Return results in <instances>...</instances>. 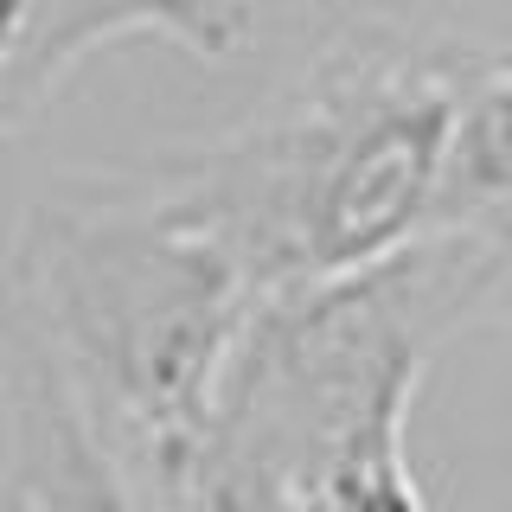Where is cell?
I'll use <instances>...</instances> for the list:
<instances>
[{"instance_id": "5b68a950", "label": "cell", "mask_w": 512, "mask_h": 512, "mask_svg": "<svg viewBox=\"0 0 512 512\" xmlns=\"http://www.w3.org/2000/svg\"><path fill=\"white\" fill-rule=\"evenodd\" d=\"M429 224L474 231L512 250V58L500 52L480 58L474 84L461 96Z\"/></svg>"}, {"instance_id": "7a4b0ae2", "label": "cell", "mask_w": 512, "mask_h": 512, "mask_svg": "<svg viewBox=\"0 0 512 512\" xmlns=\"http://www.w3.org/2000/svg\"><path fill=\"white\" fill-rule=\"evenodd\" d=\"M506 276L493 237L429 224L372 263L263 288L218 378L199 512H423L416 391Z\"/></svg>"}, {"instance_id": "277c9868", "label": "cell", "mask_w": 512, "mask_h": 512, "mask_svg": "<svg viewBox=\"0 0 512 512\" xmlns=\"http://www.w3.org/2000/svg\"><path fill=\"white\" fill-rule=\"evenodd\" d=\"M148 39L122 0H0V148L45 116L90 52Z\"/></svg>"}, {"instance_id": "6da1fadb", "label": "cell", "mask_w": 512, "mask_h": 512, "mask_svg": "<svg viewBox=\"0 0 512 512\" xmlns=\"http://www.w3.org/2000/svg\"><path fill=\"white\" fill-rule=\"evenodd\" d=\"M256 295L160 148L32 186L0 244V506L199 512Z\"/></svg>"}, {"instance_id": "8992f818", "label": "cell", "mask_w": 512, "mask_h": 512, "mask_svg": "<svg viewBox=\"0 0 512 512\" xmlns=\"http://www.w3.org/2000/svg\"><path fill=\"white\" fill-rule=\"evenodd\" d=\"M148 39H173L180 52H192L199 64H224L244 52L250 39V13L244 0H122Z\"/></svg>"}, {"instance_id": "3957f363", "label": "cell", "mask_w": 512, "mask_h": 512, "mask_svg": "<svg viewBox=\"0 0 512 512\" xmlns=\"http://www.w3.org/2000/svg\"><path fill=\"white\" fill-rule=\"evenodd\" d=\"M480 58L448 32L352 20L256 116L160 160L256 288L333 276L429 231Z\"/></svg>"}]
</instances>
